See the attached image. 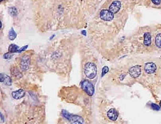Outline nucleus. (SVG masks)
Segmentation results:
<instances>
[{
    "instance_id": "obj_1",
    "label": "nucleus",
    "mask_w": 161,
    "mask_h": 124,
    "mask_svg": "<svg viewBox=\"0 0 161 124\" xmlns=\"http://www.w3.org/2000/svg\"><path fill=\"white\" fill-rule=\"evenodd\" d=\"M62 114L63 117L72 124H82L84 123V120L81 117L73 115L65 110H62Z\"/></svg>"
},
{
    "instance_id": "obj_2",
    "label": "nucleus",
    "mask_w": 161,
    "mask_h": 124,
    "mask_svg": "<svg viewBox=\"0 0 161 124\" xmlns=\"http://www.w3.org/2000/svg\"><path fill=\"white\" fill-rule=\"evenodd\" d=\"M84 73L90 79L95 78L97 74V68L95 64L91 62L87 63L84 67Z\"/></svg>"
},
{
    "instance_id": "obj_3",
    "label": "nucleus",
    "mask_w": 161,
    "mask_h": 124,
    "mask_svg": "<svg viewBox=\"0 0 161 124\" xmlns=\"http://www.w3.org/2000/svg\"><path fill=\"white\" fill-rule=\"evenodd\" d=\"M81 87L82 89L89 96H93L95 92V88L93 85L89 81L84 80L81 82Z\"/></svg>"
},
{
    "instance_id": "obj_4",
    "label": "nucleus",
    "mask_w": 161,
    "mask_h": 124,
    "mask_svg": "<svg viewBox=\"0 0 161 124\" xmlns=\"http://www.w3.org/2000/svg\"><path fill=\"white\" fill-rule=\"evenodd\" d=\"M101 18L105 21H112L114 18V14L109 10L103 9L100 12Z\"/></svg>"
},
{
    "instance_id": "obj_5",
    "label": "nucleus",
    "mask_w": 161,
    "mask_h": 124,
    "mask_svg": "<svg viewBox=\"0 0 161 124\" xmlns=\"http://www.w3.org/2000/svg\"><path fill=\"white\" fill-rule=\"evenodd\" d=\"M129 73L132 78H138L141 73V67L139 66H135L132 67L129 70Z\"/></svg>"
},
{
    "instance_id": "obj_6",
    "label": "nucleus",
    "mask_w": 161,
    "mask_h": 124,
    "mask_svg": "<svg viewBox=\"0 0 161 124\" xmlns=\"http://www.w3.org/2000/svg\"><path fill=\"white\" fill-rule=\"evenodd\" d=\"M121 7V2L119 1L115 0L112 3V4L110 6L109 10L112 13L114 14L117 13L120 10Z\"/></svg>"
},
{
    "instance_id": "obj_7",
    "label": "nucleus",
    "mask_w": 161,
    "mask_h": 124,
    "mask_svg": "<svg viewBox=\"0 0 161 124\" xmlns=\"http://www.w3.org/2000/svg\"><path fill=\"white\" fill-rule=\"evenodd\" d=\"M30 61L29 57L27 55H25L23 57L21 62V66L23 71H26L28 69Z\"/></svg>"
},
{
    "instance_id": "obj_8",
    "label": "nucleus",
    "mask_w": 161,
    "mask_h": 124,
    "mask_svg": "<svg viewBox=\"0 0 161 124\" xmlns=\"http://www.w3.org/2000/svg\"><path fill=\"white\" fill-rule=\"evenodd\" d=\"M145 70L147 73H154L156 70V66L153 62H149L145 64Z\"/></svg>"
},
{
    "instance_id": "obj_9",
    "label": "nucleus",
    "mask_w": 161,
    "mask_h": 124,
    "mask_svg": "<svg viewBox=\"0 0 161 124\" xmlns=\"http://www.w3.org/2000/svg\"><path fill=\"white\" fill-rule=\"evenodd\" d=\"M0 82L8 86H11L13 83L11 78L5 73H0Z\"/></svg>"
},
{
    "instance_id": "obj_10",
    "label": "nucleus",
    "mask_w": 161,
    "mask_h": 124,
    "mask_svg": "<svg viewBox=\"0 0 161 124\" xmlns=\"http://www.w3.org/2000/svg\"><path fill=\"white\" fill-rule=\"evenodd\" d=\"M107 117L109 119L112 121H115L117 119L118 114L117 111L113 108L109 110L107 113Z\"/></svg>"
},
{
    "instance_id": "obj_11",
    "label": "nucleus",
    "mask_w": 161,
    "mask_h": 124,
    "mask_svg": "<svg viewBox=\"0 0 161 124\" xmlns=\"http://www.w3.org/2000/svg\"><path fill=\"white\" fill-rule=\"evenodd\" d=\"M12 95L15 99L20 100L25 96V92L22 89H20L17 91L13 92L12 93Z\"/></svg>"
},
{
    "instance_id": "obj_12",
    "label": "nucleus",
    "mask_w": 161,
    "mask_h": 124,
    "mask_svg": "<svg viewBox=\"0 0 161 124\" xmlns=\"http://www.w3.org/2000/svg\"><path fill=\"white\" fill-rule=\"evenodd\" d=\"M151 37L149 33H145L144 35V44L149 46H150L151 43Z\"/></svg>"
},
{
    "instance_id": "obj_13",
    "label": "nucleus",
    "mask_w": 161,
    "mask_h": 124,
    "mask_svg": "<svg viewBox=\"0 0 161 124\" xmlns=\"http://www.w3.org/2000/svg\"><path fill=\"white\" fill-rule=\"evenodd\" d=\"M19 49V47L15 44H11L9 46V47L8 48L9 52L13 53H17Z\"/></svg>"
},
{
    "instance_id": "obj_14",
    "label": "nucleus",
    "mask_w": 161,
    "mask_h": 124,
    "mask_svg": "<svg viewBox=\"0 0 161 124\" xmlns=\"http://www.w3.org/2000/svg\"><path fill=\"white\" fill-rule=\"evenodd\" d=\"M16 36H17L16 33H15V32L14 29L13 28H12L9 30V33H8V38H9V39L11 41H13L16 38Z\"/></svg>"
},
{
    "instance_id": "obj_15",
    "label": "nucleus",
    "mask_w": 161,
    "mask_h": 124,
    "mask_svg": "<svg viewBox=\"0 0 161 124\" xmlns=\"http://www.w3.org/2000/svg\"><path fill=\"white\" fill-rule=\"evenodd\" d=\"M155 43L157 47L161 48V34H159L156 35Z\"/></svg>"
},
{
    "instance_id": "obj_16",
    "label": "nucleus",
    "mask_w": 161,
    "mask_h": 124,
    "mask_svg": "<svg viewBox=\"0 0 161 124\" xmlns=\"http://www.w3.org/2000/svg\"><path fill=\"white\" fill-rule=\"evenodd\" d=\"M14 55L13 53H7L4 54L3 55V57L5 59H9L12 58L13 56Z\"/></svg>"
},
{
    "instance_id": "obj_17",
    "label": "nucleus",
    "mask_w": 161,
    "mask_h": 124,
    "mask_svg": "<svg viewBox=\"0 0 161 124\" xmlns=\"http://www.w3.org/2000/svg\"><path fill=\"white\" fill-rule=\"evenodd\" d=\"M109 71V68L107 66H105L103 67L102 70V77H103L105 74H106Z\"/></svg>"
},
{
    "instance_id": "obj_18",
    "label": "nucleus",
    "mask_w": 161,
    "mask_h": 124,
    "mask_svg": "<svg viewBox=\"0 0 161 124\" xmlns=\"http://www.w3.org/2000/svg\"><path fill=\"white\" fill-rule=\"evenodd\" d=\"M151 107L153 109L156 111H159V110L160 109V107L159 106H158L156 104H151Z\"/></svg>"
},
{
    "instance_id": "obj_19",
    "label": "nucleus",
    "mask_w": 161,
    "mask_h": 124,
    "mask_svg": "<svg viewBox=\"0 0 161 124\" xmlns=\"http://www.w3.org/2000/svg\"><path fill=\"white\" fill-rule=\"evenodd\" d=\"M27 47H28V45H26L25 46L21 48H20V49H19V50H18L17 53H21L23 51H25L27 49Z\"/></svg>"
},
{
    "instance_id": "obj_20",
    "label": "nucleus",
    "mask_w": 161,
    "mask_h": 124,
    "mask_svg": "<svg viewBox=\"0 0 161 124\" xmlns=\"http://www.w3.org/2000/svg\"><path fill=\"white\" fill-rule=\"evenodd\" d=\"M151 1L155 5H159L161 2V0H151Z\"/></svg>"
},
{
    "instance_id": "obj_21",
    "label": "nucleus",
    "mask_w": 161,
    "mask_h": 124,
    "mask_svg": "<svg viewBox=\"0 0 161 124\" xmlns=\"http://www.w3.org/2000/svg\"><path fill=\"white\" fill-rule=\"evenodd\" d=\"M4 118L3 117V115L2 114V113L0 112V120L1 122L2 121V122H4Z\"/></svg>"
},
{
    "instance_id": "obj_22",
    "label": "nucleus",
    "mask_w": 161,
    "mask_h": 124,
    "mask_svg": "<svg viewBox=\"0 0 161 124\" xmlns=\"http://www.w3.org/2000/svg\"><path fill=\"white\" fill-rule=\"evenodd\" d=\"M81 34H82L84 35H86V31H82L81 32Z\"/></svg>"
},
{
    "instance_id": "obj_23",
    "label": "nucleus",
    "mask_w": 161,
    "mask_h": 124,
    "mask_svg": "<svg viewBox=\"0 0 161 124\" xmlns=\"http://www.w3.org/2000/svg\"><path fill=\"white\" fill-rule=\"evenodd\" d=\"M159 105H160V106L161 107V100L160 101V103H159Z\"/></svg>"
}]
</instances>
